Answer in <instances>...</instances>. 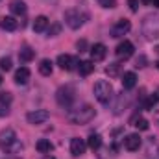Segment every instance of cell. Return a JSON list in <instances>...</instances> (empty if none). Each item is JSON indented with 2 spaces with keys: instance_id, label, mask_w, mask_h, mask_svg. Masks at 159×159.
Wrapping results in <instances>:
<instances>
[{
  "instance_id": "cell-1",
  "label": "cell",
  "mask_w": 159,
  "mask_h": 159,
  "mask_svg": "<svg viewBox=\"0 0 159 159\" xmlns=\"http://www.w3.org/2000/svg\"><path fill=\"white\" fill-rule=\"evenodd\" d=\"M22 148V144L17 139V133L11 128H6L0 131V150L7 152V154H17Z\"/></svg>"
},
{
  "instance_id": "cell-2",
  "label": "cell",
  "mask_w": 159,
  "mask_h": 159,
  "mask_svg": "<svg viewBox=\"0 0 159 159\" xmlns=\"http://www.w3.org/2000/svg\"><path fill=\"white\" fill-rule=\"evenodd\" d=\"M94 115H96L94 107L89 106V104H85V106H81L78 109L69 111L67 120H69L70 124H87V122H91V120L94 119Z\"/></svg>"
},
{
  "instance_id": "cell-3",
  "label": "cell",
  "mask_w": 159,
  "mask_h": 159,
  "mask_svg": "<svg viewBox=\"0 0 159 159\" xmlns=\"http://www.w3.org/2000/svg\"><path fill=\"white\" fill-rule=\"evenodd\" d=\"M94 96H96V100L100 102V104H107L109 100H111V96H113V87H111V83L109 81H106V80H98L96 83H94Z\"/></svg>"
},
{
  "instance_id": "cell-4",
  "label": "cell",
  "mask_w": 159,
  "mask_h": 159,
  "mask_svg": "<svg viewBox=\"0 0 159 159\" xmlns=\"http://www.w3.org/2000/svg\"><path fill=\"white\" fill-rule=\"evenodd\" d=\"M85 19H87V15L81 13L80 9H67V11H65V22H67V26L72 28V30L81 28L83 22H85Z\"/></svg>"
},
{
  "instance_id": "cell-5",
  "label": "cell",
  "mask_w": 159,
  "mask_h": 159,
  "mask_svg": "<svg viewBox=\"0 0 159 159\" xmlns=\"http://www.w3.org/2000/svg\"><path fill=\"white\" fill-rule=\"evenodd\" d=\"M56 100L61 107H70L72 102H74V89L65 85V87H59L57 93H56Z\"/></svg>"
},
{
  "instance_id": "cell-6",
  "label": "cell",
  "mask_w": 159,
  "mask_h": 159,
  "mask_svg": "<svg viewBox=\"0 0 159 159\" xmlns=\"http://www.w3.org/2000/svg\"><path fill=\"white\" fill-rule=\"evenodd\" d=\"M143 32L146 39H159V17H146L143 24Z\"/></svg>"
},
{
  "instance_id": "cell-7",
  "label": "cell",
  "mask_w": 159,
  "mask_h": 159,
  "mask_svg": "<svg viewBox=\"0 0 159 159\" xmlns=\"http://www.w3.org/2000/svg\"><path fill=\"white\" fill-rule=\"evenodd\" d=\"M133 43L131 41H122V43H119V46H117V50H115V54H117V57L119 59H129L131 56H133Z\"/></svg>"
},
{
  "instance_id": "cell-8",
  "label": "cell",
  "mask_w": 159,
  "mask_h": 159,
  "mask_svg": "<svg viewBox=\"0 0 159 159\" xmlns=\"http://www.w3.org/2000/svg\"><path fill=\"white\" fill-rule=\"evenodd\" d=\"M48 119H50V113L46 109H35V111H30L26 115V120L30 124H43V122H46Z\"/></svg>"
},
{
  "instance_id": "cell-9",
  "label": "cell",
  "mask_w": 159,
  "mask_h": 159,
  "mask_svg": "<svg viewBox=\"0 0 159 159\" xmlns=\"http://www.w3.org/2000/svg\"><path fill=\"white\" fill-rule=\"evenodd\" d=\"M131 30V22L128 19H120L119 22L111 28V37H122Z\"/></svg>"
},
{
  "instance_id": "cell-10",
  "label": "cell",
  "mask_w": 159,
  "mask_h": 159,
  "mask_svg": "<svg viewBox=\"0 0 159 159\" xmlns=\"http://www.w3.org/2000/svg\"><path fill=\"white\" fill-rule=\"evenodd\" d=\"M89 52H91V61L94 63V61H102V59L106 57V54H107V48H106V44H102V43H96V44H93V46L89 48Z\"/></svg>"
},
{
  "instance_id": "cell-11",
  "label": "cell",
  "mask_w": 159,
  "mask_h": 159,
  "mask_svg": "<svg viewBox=\"0 0 159 159\" xmlns=\"http://www.w3.org/2000/svg\"><path fill=\"white\" fill-rule=\"evenodd\" d=\"M57 65H59L63 70H74L76 65H78V61H76L72 56H69V54H59V56H57Z\"/></svg>"
},
{
  "instance_id": "cell-12",
  "label": "cell",
  "mask_w": 159,
  "mask_h": 159,
  "mask_svg": "<svg viewBox=\"0 0 159 159\" xmlns=\"http://www.w3.org/2000/svg\"><path fill=\"white\" fill-rule=\"evenodd\" d=\"M11 102H13V94L11 93H0V117H6L11 109Z\"/></svg>"
},
{
  "instance_id": "cell-13",
  "label": "cell",
  "mask_w": 159,
  "mask_h": 159,
  "mask_svg": "<svg viewBox=\"0 0 159 159\" xmlns=\"http://www.w3.org/2000/svg\"><path fill=\"white\" fill-rule=\"evenodd\" d=\"M124 148L129 150V152L139 150V148H141V137H139L137 133H129V135H126V139H124Z\"/></svg>"
},
{
  "instance_id": "cell-14",
  "label": "cell",
  "mask_w": 159,
  "mask_h": 159,
  "mask_svg": "<svg viewBox=\"0 0 159 159\" xmlns=\"http://www.w3.org/2000/svg\"><path fill=\"white\" fill-rule=\"evenodd\" d=\"M85 150H87V143L83 141V139H80V137H74L72 141H70V154L72 156H81V154H85Z\"/></svg>"
},
{
  "instance_id": "cell-15",
  "label": "cell",
  "mask_w": 159,
  "mask_h": 159,
  "mask_svg": "<svg viewBox=\"0 0 159 159\" xmlns=\"http://www.w3.org/2000/svg\"><path fill=\"white\" fill-rule=\"evenodd\" d=\"M32 76V72H30V69L28 67H20V69H17V72H15V83L17 85H24V83H28V80Z\"/></svg>"
},
{
  "instance_id": "cell-16",
  "label": "cell",
  "mask_w": 159,
  "mask_h": 159,
  "mask_svg": "<svg viewBox=\"0 0 159 159\" xmlns=\"http://www.w3.org/2000/svg\"><path fill=\"white\" fill-rule=\"evenodd\" d=\"M9 9H11V13L13 15H24L26 13V4H24V0H11L9 2Z\"/></svg>"
},
{
  "instance_id": "cell-17",
  "label": "cell",
  "mask_w": 159,
  "mask_h": 159,
  "mask_svg": "<svg viewBox=\"0 0 159 159\" xmlns=\"http://www.w3.org/2000/svg\"><path fill=\"white\" fill-rule=\"evenodd\" d=\"M137 85V74L135 72H124L122 74V87L124 89H133Z\"/></svg>"
},
{
  "instance_id": "cell-18",
  "label": "cell",
  "mask_w": 159,
  "mask_h": 159,
  "mask_svg": "<svg viewBox=\"0 0 159 159\" xmlns=\"http://www.w3.org/2000/svg\"><path fill=\"white\" fill-rule=\"evenodd\" d=\"M17 26H19V22L15 20V17H4V19L0 20V28L6 30V32H15Z\"/></svg>"
},
{
  "instance_id": "cell-19",
  "label": "cell",
  "mask_w": 159,
  "mask_h": 159,
  "mask_svg": "<svg viewBox=\"0 0 159 159\" xmlns=\"http://www.w3.org/2000/svg\"><path fill=\"white\" fill-rule=\"evenodd\" d=\"M48 24H50V20H48V17H44V15H39V17H35V20H34V30L41 34V32H44L46 28H48Z\"/></svg>"
},
{
  "instance_id": "cell-20",
  "label": "cell",
  "mask_w": 159,
  "mask_h": 159,
  "mask_svg": "<svg viewBox=\"0 0 159 159\" xmlns=\"http://www.w3.org/2000/svg\"><path fill=\"white\" fill-rule=\"evenodd\" d=\"M35 148H37V152H41V154H50L54 150V144L48 139H39L37 144H35Z\"/></svg>"
},
{
  "instance_id": "cell-21",
  "label": "cell",
  "mask_w": 159,
  "mask_h": 159,
  "mask_svg": "<svg viewBox=\"0 0 159 159\" xmlns=\"http://www.w3.org/2000/svg\"><path fill=\"white\" fill-rule=\"evenodd\" d=\"M35 57V50H32L30 46H24L20 52H19V59L22 61V63H28V61H32Z\"/></svg>"
},
{
  "instance_id": "cell-22",
  "label": "cell",
  "mask_w": 159,
  "mask_h": 159,
  "mask_svg": "<svg viewBox=\"0 0 159 159\" xmlns=\"http://www.w3.org/2000/svg\"><path fill=\"white\" fill-rule=\"evenodd\" d=\"M78 70L81 76H89L94 70V63L93 61H80L78 63Z\"/></svg>"
},
{
  "instance_id": "cell-23",
  "label": "cell",
  "mask_w": 159,
  "mask_h": 159,
  "mask_svg": "<svg viewBox=\"0 0 159 159\" xmlns=\"http://www.w3.org/2000/svg\"><path fill=\"white\" fill-rule=\"evenodd\" d=\"M87 146H89L91 150H98V148L102 146V137H100L98 133H91L89 139H87Z\"/></svg>"
},
{
  "instance_id": "cell-24",
  "label": "cell",
  "mask_w": 159,
  "mask_h": 159,
  "mask_svg": "<svg viewBox=\"0 0 159 159\" xmlns=\"http://www.w3.org/2000/svg\"><path fill=\"white\" fill-rule=\"evenodd\" d=\"M52 61L50 59H41V63H39V72L43 74V76H50L52 74Z\"/></svg>"
},
{
  "instance_id": "cell-25",
  "label": "cell",
  "mask_w": 159,
  "mask_h": 159,
  "mask_svg": "<svg viewBox=\"0 0 159 159\" xmlns=\"http://www.w3.org/2000/svg\"><path fill=\"white\" fill-rule=\"evenodd\" d=\"M131 124H133V126H135L137 129H143V131L150 128L148 120H146V119H141V117H133V119H131Z\"/></svg>"
},
{
  "instance_id": "cell-26",
  "label": "cell",
  "mask_w": 159,
  "mask_h": 159,
  "mask_svg": "<svg viewBox=\"0 0 159 159\" xmlns=\"http://www.w3.org/2000/svg\"><path fill=\"white\" fill-rule=\"evenodd\" d=\"M157 102H159V96H157V94H150V96L143 102V109H152Z\"/></svg>"
},
{
  "instance_id": "cell-27",
  "label": "cell",
  "mask_w": 159,
  "mask_h": 159,
  "mask_svg": "<svg viewBox=\"0 0 159 159\" xmlns=\"http://www.w3.org/2000/svg\"><path fill=\"white\" fill-rule=\"evenodd\" d=\"M120 63H111L107 69H106V72H107V76H111V78H115V76H119V72H120Z\"/></svg>"
},
{
  "instance_id": "cell-28",
  "label": "cell",
  "mask_w": 159,
  "mask_h": 159,
  "mask_svg": "<svg viewBox=\"0 0 159 159\" xmlns=\"http://www.w3.org/2000/svg\"><path fill=\"white\" fill-rule=\"evenodd\" d=\"M0 69L6 70V72L11 70V57H2V59H0Z\"/></svg>"
},
{
  "instance_id": "cell-29",
  "label": "cell",
  "mask_w": 159,
  "mask_h": 159,
  "mask_svg": "<svg viewBox=\"0 0 159 159\" xmlns=\"http://www.w3.org/2000/svg\"><path fill=\"white\" fill-rule=\"evenodd\" d=\"M100 6L106 9H113V7H117V0H100Z\"/></svg>"
},
{
  "instance_id": "cell-30",
  "label": "cell",
  "mask_w": 159,
  "mask_h": 159,
  "mask_svg": "<svg viewBox=\"0 0 159 159\" xmlns=\"http://www.w3.org/2000/svg\"><path fill=\"white\" fill-rule=\"evenodd\" d=\"M59 30H61V26H59V24H52V28L48 30V35H50V37H54V35H57V34H59Z\"/></svg>"
},
{
  "instance_id": "cell-31",
  "label": "cell",
  "mask_w": 159,
  "mask_h": 159,
  "mask_svg": "<svg viewBox=\"0 0 159 159\" xmlns=\"http://www.w3.org/2000/svg\"><path fill=\"white\" fill-rule=\"evenodd\" d=\"M128 6H129V9L135 13V11L139 9V0H128Z\"/></svg>"
},
{
  "instance_id": "cell-32",
  "label": "cell",
  "mask_w": 159,
  "mask_h": 159,
  "mask_svg": "<svg viewBox=\"0 0 159 159\" xmlns=\"http://www.w3.org/2000/svg\"><path fill=\"white\" fill-rule=\"evenodd\" d=\"M135 67H139V69H143V67H146V57L144 56H141L139 59H137V65Z\"/></svg>"
},
{
  "instance_id": "cell-33",
  "label": "cell",
  "mask_w": 159,
  "mask_h": 159,
  "mask_svg": "<svg viewBox=\"0 0 159 159\" xmlns=\"http://www.w3.org/2000/svg\"><path fill=\"white\" fill-rule=\"evenodd\" d=\"M85 48H87V41H85V39L78 41V50H80V52H85Z\"/></svg>"
},
{
  "instance_id": "cell-34",
  "label": "cell",
  "mask_w": 159,
  "mask_h": 159,
  "mask_svg": "<svg viewBox=\"0 0 159 159\" xmlns=\"http://www.w3.org/2000/svg\"><path fill=\"white\" fill-rule=\"evenodd\" d=\"M141 2H143L144 6H152V4H154V0H141Z\"/></svg>"
},
{
  "instance_id": "cell-35",
  "label": "cell",
  "mask_w": 159,
  "mask_h": 159,
  "mask_svg": "<svg viewBox=\"0 0 159 159\" xmlns=\"http://www.w3.org/2000/svg\"><path fill=\"white\" fill-rule=\"evenodd\" d=\"M152 6H156V7H159V0H154V4Z\"/></svg>"
},
{
  "instance_id": "cell-36",
  "label": "cell",
  "mask_w": 159,
  "mask_h": 159,
  "mask_svg": "<svg viewBox=\"0 0 159 159\" xmlns=\"http://www.w3.org/2000/svg\"><path fill=\"white\" fill-rule=\"evenodd\" d=\"M2 81H4V78H2V74H0V85H2Z\"/></svg>"
},
{
  "instance_id": "cell-37",
  "label": "cell",
  "mask_w": 159,
  "mask_h": 159,
  "mask_svg": "<svg viewBox=\"0 0 159 159\" xmlns=\"http://www.w3.org/2000/svg\"><path fill=\"white\" fill-rule=\"evenodd\" d=\"M44 159H56V157H52V156H48V157H44Z\"/></svg>"
},
{
  "instance_id": "cell-38",
  "label": "cell",
  "mask_w": 159,
  "mask_h": 159,
  "mask_svg": "<svg viewBox=\"0 0 159 159\" xmlns=\"http://www.w3.org/2000/svg\"><path fill=\"white\" fill-rule=\"evenodd\" d=\"M7 159H19V157H7Z\"/></svg>"
},
{
  "instance_id": "cell-39",
  "label": "cell",
  "mask_w": 159,
  "mask_h": 159,
  "mask_svg": "<svg viewBox=\"0 0 159 159\" xmlns=\"http://www.w3.org/2000/svg\"><path fill=\"white\" fill-rule=\"evenodd\" d=\"M156 65H157V69H159V61H157V63H156Z\"/></svg>"
},
{
  "instance_id": "cell-40",
  "label": "cell",
  "mask_w": 159,
  "mask_h": 159,
  "mask_svg": "<svg viewBox=\"0 0 159 159\" xmlns=\"http://www.w3.org/2000/svg\"><path fill=\"white\" fill-rule=\"evenodd\" d=\"M157 52H159V46H157Z\"/></svg>"
}]
</instances>
